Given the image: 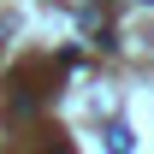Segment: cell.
<instances>
[{
  "label": "cell",
  "mask_w": 154,
  "mask_h": 154,
  "mask_svg": "<svg viewBox=\"0 0 154 154\" xmlns=\"http://www.w3.org/2000/svg\"><path fill=\"white\" fill-rule=\"evenodd\" d=\"M6 113H12V119H36V95H30V89H18V95H12V107H6Z\"/></svg>",
  "instance_id": "6da1fadb"
},
{
  "label": "cell",
  "mask_w": 154,
  "mask_h": 154,
  "mask_svg": "<svg viewBox=\"0 0 154 154\" xmlns=\"http://www.w3.org/2000/svg\"><path fill=\"white\" fill-rule=\"evenodd\" d=\"M107 148H113V154H131L136 142H131V131H125V125H113V131H107Z\"/></svg>",
  "instance_id": "7a4b0ae2"
},
{
  "label": "cell",
  "mask_w": 154,
  "mask_h": 154,
  "mask_svg": "<svg viewBox=\"0 0 154 154\" xmlns=\"http://www.w3.org/2000/svg\"><path fill=\"white\" fill-rule=\"evenodd\" d=\"M48 154H77V148H65V142H54V148H48Z\"/></svg>",
  "instance_id": "3957f363"
}]
</instances>
